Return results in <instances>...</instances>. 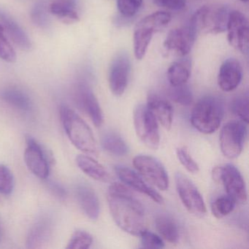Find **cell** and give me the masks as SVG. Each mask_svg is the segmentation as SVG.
<instances>
[{"label": "cell", "mask_w": 249, "mask_h": 249, "mask_svg": "<svg viewBox=\"0 0 249 249\" xmlns=\"http://www.w3.org/2000/svg\"><path fill=\"white\" fill-rule=\"evenodd\" d=\"M107 198L110 213L119 228L135 236L146 230L143 206L124 185L112 184Z\"/></svg>", "instance_id": "1"}, {"label": "cell", "mask_w": 249, "mask_h": 249, "mask_svg": "<svg viewBox=\"0 0 249 249\" xmlns=\"http://www.w3.org/2000/svg\"><path fill=\"white\" fill-rule=\"evenodd\" d=\"M59 114L64 129L71 142L85 154H97L95 138L91 128L84 119L65 105L60 106Z\"/></svg>", "instance_id": "2"}, {"label": "cell", "mask_w": 249, "mask_h": 249, "mask_svg": "<svg viewBox=\"0 0 249 249\" xmlns=\"http://www.w3.org/2000/svg\"><path fill=\"white\" fill-rule=\"evenodd\" d=\"M230 12L226 5H205L192 16L189 26L196 36L199 33L220 34L227 30Z\"/></svg>", "instance_id": "3"}, {"label": "cell", "mask_w": 249, "mask_h": 249, "mask_svg": "<svg viewBox=\"0 0 249 249\" xmlns=\"http://www.w3.org/2000/svg\"><path fill=\"white\" fill-rule=\"evenodd\" d=\"M224 114L222 102L217 97L208 96L195 105L191 115V122L201 133L212 134L219 128Z\"/></svg>", "instance_id": "4"}, {"label": "cell", "mask_w": 249, "mask_h": 249, "mask_svg": "<svg viewBox=\"0 0 249 249\" xmlns=\"http://www.w3.org/2000/svg\"><path fill=\"white\" fill-rule=\"evenodd\" d=\"M171 20L170 14L159 11L147 16L138 23L133 37L134 53L137 59L141 60L145 56L154 35L165 28Z\"/></svg>", "instance_id": "5"}, {"label": "cell", "mask_w": 249, "mask_h": 249, "mask_svg": "<svg viewBox=\"0 0 249 249\" xmlns=\"http://www.w3.org/2000/svg\"><path fill=\"white\" fill-rule=\"evenodd\" d=\"M213 178L222 184L236 204L243 205L247 202V189L244 178L238 169L231 164L215 167L213 170Z\"/></svg>", "instance_id": "6"}, {"label": "cell", "mask_w": 249, "mask_h": 249, "mask_svg": "<svg viewBox=\"0 0 249 249\" xmlns=\"http://www.w3.org/2000/svg\"><path fill=\"white\" fill-rule=\"evenodd\" d=\"M134 125L137 135L142 143L151 149H158L160 144L158 123L148 106H137L134 110Z\"/></svg>", "instance_id": "7"}, {"label": "cell", "mask_w": 249, "mask_h": 249, "mask_svg": "<svg viewBox=\"0 0 249 249\" xmlns=\"http://www.w3.org/2000/svg\"><path fill=\"white\" fill-rule=\"evenodd\" d=\"M247 124L231 122L224 125L219 135L221 152L229 159L238 157L243 151L247 138Z\"/></svg>", "instance_id": "8"}, {"label": "cell", "mask_w": 249, "mask_h": 249, "mask_svg": "<svg viewBox=\"0 0 249 249\" xmlns=\"http://www.w3.org/2000/svg\"><path fill=\"white\" fill-rule=\"evenodd\" d=\"M134 167L144 178L161 191L168 189V174L163 164L155 157L138 155L133 160Z\"/></svg>", "instance_id": "9"}, {"label": "cell", "mask_w": 249, "mask_h": 249, "mask_svg": "<svg viewBox=\"0 0 249 249\" xmlns=\"http://www.w3.org/2000/svg\"><path fill=\"white\" fill-rule=\"evenodd\" d=\"M175 178L179 197L185 208L196 216L205 215L207 213L205 201L193 182L180 173H176Z\"/></svg>", "instance_id": "10"}, {"label": "cell", "mask_w": 249, "mask_h": 249, "mask_svg": "<svg viewBox=\"0 0 249 249\" xmlns=\"http://www.w3.org/2000/svg\"><path fill=\"white\" fill-rule=\"evenodd\" d=\"M226 31L229 43L243 54H247L249 48V27L246 16L240 11H231Z\"/></svg>", "instance_id": "11"}, {"label": "cell", "mask_w": 249, "mask_h": 249, "mask_svg": "<svg viewBox=\"0 0 249 249\" xmlns=\"http://www.w3.org/2000/svg\"><path fill=\"white\" fill-rule=\"evenodd\" d=\"M27 148L24 151V161L30 171L40 179L47 178L50 173L49 155L41 144L30 135L26 137Z\"/></svg>", "instance_id": "12"}, {"label": "cell", "mask_w": 249, "mask_h": 249, "mask_svg": "<svg viewBox=\"0 0 249 249\" xmlns=\"http://www.w3.org/2000/svg\"><path fill=\"white\" fill-rule=\"evenodd\" d=\"M130 71V59L127 53H118L110 64L108 72L109 86L114 95L122 96L124 93Z\"/></svg>", "instance_id": "13"}, {"label": "cell", "mask_w": 249, "mask_h": 249, "mask_svg": "<svg viewBox=\"0 0 249 249\" xmlns=\"http://www.w3.org/2000/svg\"><path fill=\"white\" fill-rule=\"evenodd\" d=\"M75 98L79 107L89 116L94 126L100 127L103 122V111L95 94L87 82L81 81L77 84Z\"/></svg>", "instance_id": "14"}, {"label": "cell", "mask_w": 249, "mask_h": 249, "mask_svg": "<svg viewBox=\"0 0 249 249\" xmlns=\"http://www.w3.org/2000/svg\"><path fill=\"white\" fill-rule=\"evenodd\" d=\"M196 36L189 26L173 30L164 40V50L179 56H185L191 52Z\"/></svg>", "instance_id": "15"}, {"label": "cell", "mask_w": 249, "mask_h": 249, "mask_svg": "<svg viewBox=\"0 0 249 249\" xmlns=\"http://www.w3.org/2000/svg\"><path fill=\"white\" fill-rule=\"evenodd\" d=\"M116 172L121 180L129 187L146 195L157 203H164V199L160 194L150 186L136 172L124 166H116Z\"/></svg>", "instance_id": "16"}, {"label": "cell", "mask_w": 249, "mask_h": 249, "mask_svg": "<svg viewBox=\"0 0 249 249\" xmlns=\"http://www.w3.org/2000/svg\"><path fill=\"white\" fill-rule=\"evenodd\" d=\"M243 69L237 59L230 58L221 65L218 75V84L220 89L226 92L235 89L241 82Z\"/></svg>", "instance_id": "17"}, {"label": "cell", "mask_w": 249, "mask_h": 249, "mask_svg": "<svg viewBox=\"0 0 249 249\" xmlns=\"http://www.w3.org/2000/svg\"><path fill=\"white\" fill-rule=\"evenodd\" d=\"M0 22L14 43L23 51L32 48V42L24 29L6 11L0 8Z\"/></svg>", "instance_id": "18"}, {"label": "cell", "mask_w": 249, "mask_h": 249, "mask_svg": "<svg viewBox=\"0 0 249 249\" xmlns=\"http://www.w3.org/2000/svg\"><path fill=\"white\" fill-rule=\"evenodd\" d=\"M146 106L163 127L169 130L173 124V108L172 105L158 94L150 93L147 99Z\"/></svg>", "instance_id": "19"}, {"label": "cell", "mask_w": 249, "mask_h": 249, "mask_svg": "<svg viewBox=\"0 0 249 249\" xmlns=\"http://www.w3.org/2000/svg\"><path fill=\"white\" fill-rule=\"evenodd\" d=\"M77 199L88 218L95 221L99 218L100 213V202L98 196L92 188L87 184H80L77 186Z\"/></svg>", "instance_id": "20"}, {"label": "cell", "mask_w": 249, "mask_h": 249, "mask_svg": "<svg viewBox=\"0 0 249 249\" xmlns=\"http://www.w3.org/2000/svg\"><path fill=\"white\" fill-rule=\"evenodd\" d=\"M49 12L65 24H74L80 19L77 0H52Z\"/></svg>", "instance_id": "21"}, {"label": "cell", "mask_w": 249, "mask_h": 249, "mask_svg": "<svg viewBox=\"0 0 249 249\" xmlns=\"http://www.w3.org/2000/svg\"><path fill=\"white\" fill-rule=\"evenodd\" d=\"M52 224L49 218H42L33 226L29 231L27 247L37 249L46 244L52 232Z\"/></svg>", "instance_id": "22"}, {"label": "cell", "mask_w": 249, "mask_h": 249, "mask_svg": "<svg viewBox=\"0 0 249 249\" xmlns=\"http://www.w3.org/2000/svg\"><path fill=\"white\" fill-rule=\"evenodd\" d=\"M77 165L81 171L89 177L100 182H107L110 176L108 172L98 161L86 155H78L76 157Z\"/></svg>", "instance_id": "23"}, {"label": "cell", "mask_w": 249, "mask_h": 249, "mask_svg": "<svg viewBox=\"0 0 249 249\" xmlns=\"http://www.w3.org/2000/svg\"><path fill=\"white\" fill-rule=\"evenodd\" d=\"M155 227L162 239L176 244L178 242L180 233L176 221L170 215L165 214L158 215L155 218Z\"/></svg>", "instance_id": "24"}, {"label": "cell", "mask_w": 249, "mask_h": 249, "mask_svg": "<svg viewBox=\"0 0 249 249\" xmlns=\"http://www.w3.org/2000/svg\"><path fill=\"white\" fill-rule=\"evenodd\" d=\"M1 98L13 107L24 112L33 108V102L30 96L23 90L16 87H9L1 92Z\"/></svg>", "instance_id": "25"}, {"label": "cell", "mask_w": 249, "mask_h": 249, "mask_svg": "<svg viewBox=\"0 0 249 249\" xmlns=\"http://www.w3.org/2000/svg\"><path fill=\"white\" fill-rule=\"evenodd\" d=\"M101 145L105 151L116 157H124L129 151L127 144L122 136L112 131L103 134Z\"/></svg>", "instance_id": "26"}, {"label": "cell", "mask_w": 249, "mask_h": 249, "mask_svg": "<svg viewBox=\"0 0 249 249\" xmlns=\"http://www.w3.org/2000/svg\"><path fill=\"white\" fill-rule=\"evenodd\" d=\"M190 63L186 61L175 62L167 71V78L172 87L186 84L190 77Z\"/></svg>", "instance_id": "27"}, {"label": "cell", "mask_w": 249, "mask_h": 249, "mask_svg": "<svg viewBox=\"0 0 249 249\" xmlns=\"http://www.w3.org/2000/svg\"><path fill=\"white\" fill-rule=\"evenodd\" d=\"M236 203L230 196H221L216 198L211 205L213 215L217 218H222L232 212Z\"/></svg>", "instance_id": "28"}, {"label": "cell", "mask_w": 249, "mask_h": 249, "mask_svg": "<svg viewBox=\"0 0 249 249\" xmlns=\"http://www.w3.org/2000/svg\"><path fill=\"white\" fill-rule=\"evenodd\" d=\"M170 97L175 103L183 106H190L193 102L192 90L186 84L172 87Z\"/></svg>", "instance_id": "29"}, {"label": "cell", "mask_w": 249, "mask_h": 249, "mask_svg": "<svg viewBox=\"0 0 249 249\" xmlns=\"http://www.w3.org/2000/svg\"><path fill=\"white\" fill-rule=\"evenodd\" d=\"M93 243V237L88 231L78 230L74 231L68 243L67 249H87Z\"/></svg>", "instance_id": "30"}, {"label": "cell", "mask_w": 249, "mask_h": 249, "mask_svg": "<svg viewBox=\"0 0 249 249\" xmlns=\"http://www.w3.org/2000/svg\"><path fill=\"white\" fill-rule=\"evenodd\" d=\"M0 59L8 63H14L17 59V52L8 41L2 24H0Z\"/></svg>", "instance_id": "31"}, {"label": "cell", "mask_w": 249, "mask_h": 249, "mask_svg": "<svg viewBox=\"0 0 249 249\" xmlns=\"http://www.w3.org/2000/svg\"><path fill=\"white\" fill-rule=\"evenodd\" d=\"M249 96H240L236 97L230 104V109L233 114L238 116L242 122L249 123Z\"/></svg>", "instance_id": "32"}, {"label": "cell", "mask_w": 249, "mask_h": 249, "mask_svg": "<svg viewBox=\"0 0 249 249\" xmlns=\"http://www.w3.org/2000/svg\"><path fill=\"white\" fill-rule=\"evenodd\" d=\"M14 188V176L9 167L0 164V193L8 195Z\"/></svg>", "instance_id": "33"}, {"label": "cell", "mask_w": 249, "mask_h": 249, "mask_svg": "<svg viewBox=\"0 0 249 249\" xmlns=\"http://www.w3.org/2000/svg\"><path fill=\"white\" fill-rule=\"evenodd\" d=\"M142 5V0H117L118 10L125 18L136 15Z\"/></svg>", "instance_id": "34"}, {"label": "cell", "mask_w": 249, "mask_h": 249, "mask_svg": "<svg viewBox=\"0 0 249 249\" xmlns=\"http://www.w3.org/2000/svg\"><path fill=\"white\" fill-rule=\"evenodd\" d=\"M176 154H177L178 159L180 161V164L186 169L187 171L193 173V174L198 173L199 166L192 158L186 147H180V148H177Z\"/></svg>", "instance_id": "35"}, {"label": "cell", "mask_w": 249, "mask_h": 249, "mask_svg": "<svg viewBox=\"0 0 249 249\" xmlns=\"http://www.w3.org/2000/svg\"><path fill=\"white\" fill-rule=\"evenodd\" d=\"M140 236L142 247L145 249H162L164 247L163 239L151 231L145 230Z\"/></svg>", "instance_id": "36"}, {"label": "cell", "mask_w": 249, "mask_h": 249, "mask_svg": "<svg viewBox=\"0 0 249 249\" xmlns=\"http://www.w3.org/2000/svg\"><path fill=\"white\" fill-rule=\"evenodd\" d=\"M31 18L33 23L37 27L45 28L49 26V19L47 11H46L43 5L40 3L36 4L32 10Z\"/></svg>", "instance_id": "37"}, {"label": "cell", "mask_w": 249, "mask_h": 249, "mask_svg": "<svg viewBox=\"0 0 249 249\" xmlns=\"http://www.w3.org/2000/svg\"><path fill=\"white\" fill-rule=\"evenodd\" d=\"M154 3L161 8L179 11L186 8V0H154Z\"/></svg>", "instance_id": "38"}, {"label": "cell", "mask_w": 249, "mask_h": 249, "mask_svg": "<svg viewBox=\"0 0 249 249\" xmlns=\"http://www.w3.org/2000/svg\"><path fill=\"white\" fill-rule=\"evenodd\" d=\"M49 189L56 197L64 199L67 196V191L63 186L56 182H51L49 183Z\"/></svg>", "instance_id": "39"}, {"label": "cell", "mask_w": 249, "mask_h": 249, "mask_svg": "<svg viewBox=\"0 0 249 249\" xmlns=\"http://www.w3.org/2000/svg\"><path fill=\"white\" fill-rule=\"evenodd\" d=\"M240 1H241V2H247L248 1H249V0H240Z\"/></svg>", "instance_id": "40"}, {"label": "cell", "mask_w": 249, "mask_h": 249, "mask_svg": "<svg viewBox=\"0 0 249 249\" xmlns=\"http://www.w3.org/2000/svg\"><path fill=\"white\" fill-rule=\"evenodd\" d=\"M0 239H1V229H0Z\"/></svg>", "instance_id": "41"}]
</instances>
